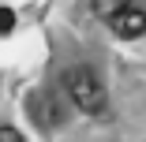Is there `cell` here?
<instances>
[{
  "label": "cell",
  "mask_w": 146,
  "mask_h": 142,
  "mask_svg": "<svg viewBox=\"0 0 146 142\" xmlns=\"http://www.w3.org/2000/svg\"><path fill=\"white\" fill-rule=\"evenodd\" d=\"M64 90H68V97L75 101V108L90 112V116L105 112V105H109V97H105V82H101V75H98L90 64H75V67H68V71H64Z\"/></svg>",
  "instance_id": "obj_1"
},
{
  "label": "cell",
  "mask_w": 146,
  "mask_h": 142,
  "mask_svg": "<svg viewBox=\"0 0 146 142\" xmlns=\"http://www.w3.org/2000/svg\"><path fill=\"white\" fill-rule=\"evenodd\" d=\"M109 26H112L120 38H142V34H146V8L131 4V8H124L120 15H116Z\"/></svg>",
  "instance_id": "obj_2"
},
{
  "label": "cell",
  "mask_w": 146,
  "mask_h": 142,
  "mask_svg": "<svg viewBox=\"0 0 146 142\" xmlns=\"http://www.w3.org/2000/svg\"><path fill=\"white\" fill-rule=\"evenodd\" d=\"M124 8H131V0H94V15L105 19V22H112Z\"/></svg>",
  "instance_id": "obj_3"
},
{
  "label": "cell",
  "mask_w": 146,
  "mask_h": 142,
  "mask_svg": "<svg viewBox=\"0 0 146 142\" xmlns=\"http://www.w3.org/2000/svg\"><path fill=\"white\" fill-rule=\"evenodd\" d=\"M15 26V11H8V8H0V34H8Z\"/></svg>",
  "instance_id": "obj_4"
},
{
  "label": "cell",
  "mask_w": 146,
  "mask_h": 142,
  "mask_svg": "<svg viewBox=\"0 0 146 142\" xmlns=\"http://www.w3.org/2000/svg\"><path fill=\"white\" fill-rule=\"evenodd\" d=\"M0 142H26V138H23L15 127H0Z\"/></svg>",
  "instance_id": "obj_5"
}]
</instances>
